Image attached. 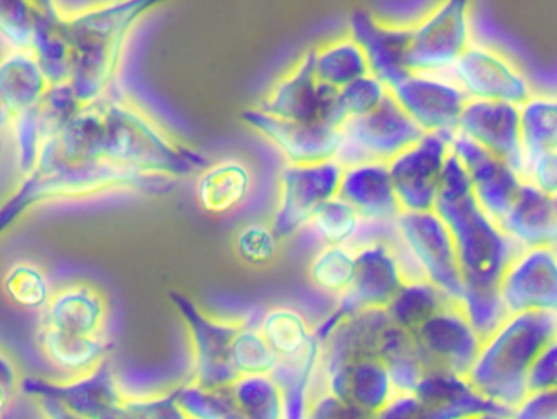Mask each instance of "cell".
<instances>
[{
  "label": "cell",
  "mask_w": 557,
  "mask_h": 419,
  "mask_svg": "<svg viewBox=\"0 0 557 419\" xmlns=\"http://www.w3.org/2000/svg\"><path fill=\"white\" fill-rule=\"evenodd\" d=\"M152 2H52L72 46L69 87L81 104L97 103L116 87L124 48Z\"/></svg>",
  "instance_id": "6da1fadb"
},
{
  "label": "cell",
  "mask_w": 557,
  "mask_h": 419,
  "mask_svg": "<svg viewBox=\"0 0 557 419\" xmlns=\"http://www.w3.org/2000/svg\"><path fill=\"white\" fill-rule=\"evenodd\" d=\"M434 211L445 222L460 261L463 284L499 286L519 248L474 198L470 178L451 153L445 165Z\"/></svg>",
  "instance_id": "7a4b0ae2"
},
{
  "label": "cell",
  "mask_w": 557,
  "mask_h": 419,
  "mask_svg": "<svg viewBox=\"0 0 557 419\" xmlns=\"http://www.w3.org/2000/svg\"><path fill=\"white\" fill-rule=\"evenodd\" d=\"M103 113V160L140 173L172 178L186 175L202 159L176 144L136 100L114 87L100 101Z\"/></svg>",
  "instance_id": "3957f363"
},
{
  "label": "cell",
  "mask_w": 557,
  "mask_h": 419,
  "mask_svg": "<svg viewBox=\"0 0 557 419\" xmlns=\"http://www.w3.org/2000/svg\"><path fill=\"white\" fill-rule=\"evenodd\" d=\"M557 336V316L519 313L510 316L490 338L467 379L484 398L497 407L516 410L527 395V378L539 353Z\"/></svg>",
  "instance_id": "277c9868"
},
{
  "label": "cell",
  "mask_w": 557,
  "mask_h": 419,
  "mask_svg": "<svg viewBox=\"0 0 557 419\" xmlns=\"http://www.w3.org/2000/svg\"><path fill=\"white\" fill-rule=\"evenodd\" d=\"M165 182L166 178L129 172L107 160L46 167L22 180L18 192L10 198L12 201L5 211L15 215L29 206L42 202L82 201L113 192L152 188Z\"/></svg>",
  "instance_id": "5b68a950"
},
{
  "label": "cell",
  "mask_w": 557,
  "mask_h": 419,
  "mask_svg": "<svg viewBox=\"0 0 557 419\" xmlns=\"http://www.w3.org/2000/svg\"><path fill=\"white\" fill-rule=\"evenodd\" d=\"M474 39L473 9L463 0L435 2L411 29L406 69L418 74L448 75Z\"/></svg>",
  "instance_id": "8992f818"
},
{
  "label": "cell",
  "mask_w": 557,
  "mask_h": 419,
  "mask_svg": "<svg viewBox=\"0 0 557 419\" xmlns=\"http://www.w3.org/2000/svg\"><path fill=\"white\" fill-rule=\"evenodd\" d=\"M172 300L188 329L191 348L188 384L206 392L227 391L240 378L232 362V343L247 319H215L180 294H172Z\"/></svg>",
  "instance_id": "52a82bcc"
},
{
  "label": "cell",
  "mask_w": 557,
  "mask_h": 419,
  "mask_svg": "<svg viewBox=\"0 0 557 419\" xmlns=\"http://www.w3.org/2000/svg\"><path fill=\"white\" fill-rule=\"evenodd\" d=\"M424 136L389 94L382 107L362 118H350L341 126L336 160L343 169L360 163H389Z\"/></svg>",
  "instance_id": "ba28073f"
},
{
  "label": "cell",
  "mask_w": 557,
  "mask_h": 419,
  "mask_svg": "<svg viewBox=\"0 0 557 419\" xmlns=\"http://www.w3.org/2000/svg\"><path fill=\"white\" fill-rule=\"evenodd\" d=\"M448 77L468 100L503 101L520 107L535 91L530 75L507 52L481 39H473Z\"/></svg>",
  "instance_id": "9c48e42d"
},
{
  "label": "cell",
  "mask_w": 557,
  "mask_h": 419,
  "mask_svg": "<svg viewBox=\"0 0 557 419\" xmlns=\"http://www.w3.org/2000/svg\"><path fill=\"white\" fill-rule=\"evenodd\" d=\"M396 231L425 281L451 303H458L463 291V274L454 238L437 212H401Z\"/></svg>",
  "instance_id": "30bf717a"
},
{
  "label": "cell",
  "mask_w": 557,
  "mask_h": 419,
  "mask_svg": "<svg viewBox=\"0 0 557 419\" xmlns=\"http://www.w3.org/2000/svg\"><path fill=\"white\" fill-rule=\"evenodd\" d=\"M337 94L339 91L318 81L313 54L308 49L271 85L257 108L282 120L341 127L344 118L337 104Z\"/></svg>",
  "instance_id": "8fae6325"
},
{
  "label": "cell",
  "mask_w": 557,
  "mask_h": 419,
  "mask_svg": "<svg viewBox=\"0 0 557 419\" xmlns=\"http://www.w3.org/2000/svg\"><path fill=\"white\" fill-rule=\"evenodd\" d=\"M343 167L336 160L314 165H288L278 173L273 229L278 241L300 234L320 206L339 193Z\"/></svg>",
  "instance_id": "7c38bea8"
},
{
  "label": "cell",
  "mask_w": 557,
  "mask_h": 419,
  "mask_svg": "<svg viewBox=\"0 0 557 419\" xmlns=\"http://www.w3.org/2000/svg\"><path fill=\"white\" fill-rule=\"evenodd\" d=\"M448 157L450 136L424 134L388 163L401 212L434 211Z\"/></svg>",
  "instance_id": "4fadbf2b"
},
{
  "label": "cell",
  "mask_w": 557,
  "mask_h": 419,
  "mask_svg": "<svg viewBox=\"0 0 557 419\" xmlns=\"http://www.w3.org/2000/svg\"><path fill=\"white\" fill-rule=\"evenodd\" d=\"M389 94L424 134L457 133L468 98L448 75L409 72Z\"/></svg>",
  "instance_id": "5bb4252c"
},
{
  "label": "cell",
  "mask_w": 557,
  "mask_h": 419,
  "mask_svg": "<svg viewBox=\"0 0 557 419\" xmlns=\"http://www.w3.org/2000/svg\"><path fill=\"white\" fill-rule=\"evenodd\" d=\"M499 291L510 316H557V260L552 247L517 251L500 278Z\"/></svg>",
  "instance_id": "9a60e30c"
},
{
  "label": "cell",
  "mask_w": 557,
  "mask_h": 419,
  "mask_svg": "<svg viewBox=\"0 0 557 419\" xmlns=\"http://www.w3.org/2000/svg\"><path fill=\"white\" fill-rule=\"evenodd\" d=\"M425 368L442 369L467 378L480 355V338L457 303L447 304L414 333Z\"/></svg>",
  "instance_id": "2e32d148"
},
{
  "label": "cell",
  "mask_w": 557,
  "mask_h": 419,
  "mask_svg": "<svg viewBox=\"0 0 557 419\" xmlns=\"http://www.w3.org/2000/svg\"><path fill=\"white\" fill-rule=\"evenodd\" d=\"M450 150L467 172L483 211L500 224L522 192V175L463 134H451Z\"/></svg>",
  "instance_id": "e0dca14e"
},
{
  "label": "cell",
  "mask_w": 557,
  "mask_h": 419,
  "mask_svg": "<svg viewBox=\"0 0 557 419\" xmlns=\"http://www.w3.org/2000/svg\"><path fill=\"white\" fill-rule=\"evenodd\" d=\"M392 242H379L356 251V276L349 289L336 300V309L330 319L388 309L396 294L405 286L389 245Z\"/></svg>",
  "instance_id": "ac0fdd59"
},
{
  "label": "cell",
  "mask_w": 557,
  "mask_h": 419,
  "mask_svg": "<svg viewBox=\"0 0 557 419\" xmlns=\"http://www.w3.org/2000/svg\"><path fill=\"white\" fill-rule=\"evenodd\" d=\"M244 121L273 144L288 165H314L334 160L341 146V127L326 123H300L264 113L245 111Z\"/></svg>",
  "instance_id": "d6986e66"
},
{
  "label": "cell",
  "mask_w": 557,
  "mask_h": 419,
  "mask_svg": "<svg viewBox=\"0 0 557 419\" xmlns=\"http://www.w3.org/2000/svg\"><path fill=\"white\" fill-rule=\"evenodd\" d=\"M110 313V299L101 287L87 280L67 281L55 286L38 326L65 335H108Z\"/></svg>",
  "instance_id": "ffe728a7"
},
{
  "label": "cell",
  "mask_w": 557,
  "mask_h": 419,
  "mask_svg": "<svg viewBox=\"0 0 557 419\" xmlns=\"http://www.w3.org/2000/svg\"><path fill=\"white\" fill-rule=\"evenodd\" d=\"M20 391L25 392L29 398L58 400L72 414L85 419H104L124 402L117 374L108 361L84 378L67 381L23 379Z\"/></svg>",
  "instance_id": "44dd1931"
},
{
  "label": "cell",
  "mask_w": 557,
  "mask_h": 419,
  "mask_svg": "<svg viewBox=\"0 0 557 419\" xmlns=\"http://www.w3.org/2000/svg\"><path fill=\"white\" fill-rule=\"evenodd\" d=\"M457 133L463 134L497 159L509 163L522 175L525 156L520 137V111L517 104L468 100Z\"/></svg>",
  "instance_id": "7402d4cb"
},
{
  "label": "cell",
  "mask_w": 557,
  "mask_h": 419,
  "mask_svg": "<svg viewBox=\"0 0 557 419\" xmlns=\"http://www.w3.org/2000/svg\"><path fill=\"white\" fill-rule=\"evenodd\" d=\"M425 419H473L483 415H506V410L484 398L463 375L429 369L416 391Z\"/></svg>",
  "instance_id": "603a6c76"
},
{
  "label": "cell",
  "mask_w": 557,
  "mask_h": 419,
  "mask_svg": "<svg viewBox=\"0 0 557 419\" xmlns=\"http://www.w3.org/2000/svg\"><path fill=\"white\" fill-rule=\"evenodd\" d=\"M337 198L347 202L360 221L395 224L401 214L388 163L369 162L344 169Z\"/></svg>",
  "instance_id": "cb8c5ba5"
},
{
  "label": "cell",
  "mask_w": 557,
  "mask_h": 419,
  "mask_svg": "<svg viewBox=\"0 0 557 419\" xmlns=\"http://www.w3.org/2000/svg\"><path fill=\"white\" fill-rule=\"evenodd\" d=\"M349 32L366 51L370 74L388 90L409 74L405 61L411 29L389 28L376 22L370 12H357L350 19Z\"/></svg>",
  "instance_id": "d4e9b609"
},
{
  "label": "cell",
  "mask_w": 557,
  "mask_h": 419,
  "mask_svg": "<svg viewBox=\"0 0 557 419\" xmlns=\"http://www.w3.org/2000/svg\"><path fill=\"white\" fill-rule=\"evenodd\" d=\"M36 345L45 361L58 372L59 381L84 378L108 361V335L75 336L54 330H36Z\"/></svg>",
  "instance_id": "484cf974"
},
{
  "label": "cell",
  "mask_w": 557,
  "mask_h": 419,
  "mask_svg": "<svg viewBox=\"0 0 557 419\" xmlns=\"http://www.w3.org/2000/svg\"><path fill=\"white\" fill-rule=\"evenodd\" d=\"M253 192V173L245 160L225 157L202 169L196 180V198L209 214H228L248 201Z\"/></svg>",
  "instance_id": "4316f807"
},
{
  "label": "cell",
  "mask_w": 557,
  "mask_h": 419,
  "mask_svg": "<svg viewBox=\"0 0 557 419\" xmlns=\"http://www.w3.org/2000/svg\"><path fill=\"white\" fill-rule=\"evenodd\" d=\"M499 225L519 250L552 247L557 237L555 201L525 182L516 205Z\"/></svg>",
  "instance_id": "83f0119b"
},
{
  "label": "cell",
  "mask_w": 557,
  "mask_h": 419,
  "mask_svg": "<svg viewBox=\"0 0 557 419\" xmlns=\"http://www.w3.org/2000/svg\"><path fill=\"white\" fill-rule=\"evenodd\" d=\"M51 87L32 51H7L0 56V107L12 116L38 107Z\"/></svg>",
  "instance_id": "f1b7e54d"
},
{
  "label": "cell",
  "mask_w": 557,
  "mask_h": 419,
  "mask_svg": "<svg viewBox=\"0 0 557 419\" xmlns=\"http://www.w3.org/2000/svg\"><path fill=\"white\" fill-rule=\"evenodd\" d=\"M311 54L318 81L334 90H343L370 74L366 51L349 29L321 41L311 49Z\"/></svg>",
  "instance_id": "f546056e"
},
{
  "label": "cell",
  "mask_w": 557,
  "mask_h": 419,
  "mask_svg": "<svg viewBox=\"0 0 557 419\" xmlns=\"http://www.w3.org/2000/svg\"><path fill=\"white\" fill-rule=\"evenodd\" d=\"M35 25H33L32 48L51 85L67 84L71 75L72 46L62 23L52 12L51 3H33Z\"/></svg>",
  "instance_id": "4dcf8cb0"
},
{
  "label": "cell",
  "mask_w": 557,
  "mask_h": 419,
  "mask_svg": "<svg viewBox=\"0 0 557 419\" xmlns=\"http://www.w3.org/2000/svg\"><path fill=\"white\" fill-rule=\"evenodd\" d=\"M320 359V340L317 335L304 353L295 358H278L271 378L276 382L282 397V418L305 419L308 395Z\"/></svg>",
  "instance_id": "1f68e13d"
},
{
  "label": "cell",
  "mask_w": 557,
  "mask_h": 419,
  "mask_svg": "<svg viewBox=\"0 0 557 419\" xmlns=\"http://www.w3.org/2000/svg\"><path fill=\"white\" fill-rule=\"evenodd\" d=\"M0 289L13 307L39 316L51 300L55 286L41 263L22 258L3 271Z\"/></svg>",
  "instance_id": "d6a6232c"
},
{
  "label": "cell",
  "mask_w": 557,
  "mask_h": 419,
  "mask_svg": "<svg viewBox=\"0 0 557 419\" xmlns=\"http://www.w3.org/2000/svg\"><path fill=\"white\" fill-rule=\"evenodd\" d=\"M520 137L527 160L557 150V91L535 90L519 107Z\"/></svg>",
  "instance_id": "836d02e7"
},
{
  "label": "cell",
  "mask_w": 557,
  "mask_h": 419,
  "mask_svg": "<svg viewBox=\"0 0 557 419\" xmlns=\"http://www.w3.org/2000/svg\"><path fill=\"white\" fill-rule=\"evenodd\" d=\"M261 333L277 358H295L305 352L314 336V329L304 313L290 306H276L260 317Z\"/></svg>",
  "instance_id": "e575fe53"
},
{
  "label": "cell",
  "mask_w": 557,
  "mask_h": 419,
  "mask_svg": "<svg viewBox=\"0 0 557 419\" xmlns=\"http://www.w3.org/2000/svg\"><path fill=\"white\" fill-rule=\"evenodd\" d=\"M451 300L428 281L405 284L389 304L386 313L393 325L414 333L429 319L441 312Z\"/></svg>",
  "instance_id": "d590c367"
},
{
  "label": "cell",
  "mask_w": 557,
  "mask_h": 419,
  "mask_svg": "<svg viewBox=\"0 0 557 419\" xmlns=\"http://www.w3.org/2000/svg\"><path fill=\"white\" fill-rule=\"evenodd\" d=\"M356 276V251L349 247H321L308 263V280L320 293L339 299Z\"/></svg>",
  "instance_id": "8d00e7d4"
},
{
  "label": "cell",
  "mask_w": 557,
  "mask_h": 419,
  "mask_svg": "<svg viewBox=\"0 0 557 419\" xmlns=\"http://www.w3.org/2000/svg\"><path fill=\"white\" fill-rule=\"evenodd\" d=\"M225 392L245 419H284L281 391L270 374L240 375Z\"/></svg>",
  "instance_id": "74e56055"
},
{
  "label": "cell",
  "mask_w": 557,
  "mask_h": 419,
  "mask_svg": "<svg viewBox=\"0 0 557 419\" xmlns=\"http://www.w3.org/2000/svg\"><path fill=\"white\" fill-rule=\"evenodd\" d=\"M360 222L357 212L336 196L317 209L301 232H308L320 248L347 247L359 231Z\"/></svg>",
  "instance_id": "f35d334b"
},
{
  "label": "cell",
  "mask_w": 557,
  "mask_h": 419,
  "mask_svg": "<svg viewBox=\"0 0 557 419\" xmlns=\"http://www.w3.org/2000/svg\"><path fill=\"white\" fill-rule=\"evenodd\" d=\"M457 304L483 342L494 335L510 317L500 297L499 286L463 284Z\"/></svg>",
  "instance_id": "ab89813d"
},
{
  "label": "cell",
  "mask_w": 557,
  "mask_h": 419,
  "mask_svg": "<svg viewBox=\"0 0 557 419\" xmlns=\"http://www.w3.org/2000/svg\"><path fill=\"white\" fill-rule=\"evenodd\" d=\"M258 323L260 320L257 323L245 320V325L232 343V362L240 375L271 374L276 368L277 355L268 345Z\"/></svg>",
  "instance_id": "60d3db41"
},
{
  "label": "cell",
  "mask_w": 557,
  "mask_h": 419,
  "mask_svg": "<svg viewBox=\"0 0 557 419\" xmlns=\"http://www.w3.org/2000/svg\"><path fill=\"white\" fill-rule=\"evenodd\" d=\"M176 407L186 419H245L227 392H206L188 381L176 392Z\"/></svg>",
  "instance_id": "b9f144b4"
},
{
  "label": "cell",
  "mask_w": 557,
  "mask_h": 419,
  "mask_svg": "<svg viewBox=\"0 0 557 419\" xmlns=\"http://www.w3.org/2000/svg\"><path fill=\"white\" fill-rule=\"evenodd\" d=\"M35 25V9L29 2L0 3V48L29 51Z\"/></svg>",
  "instance_id": "7bdbcfd3"
},
{
  "label": "cell",
  "mask_w": 557,
  "mask_h": 419,
  "mask_svg": "<svg viewBox=\"0 0 557 419\" xmlns=\"http://www.w3.org/2000/svg\"><path fill=\"white\" fill-rule=\"evenodd\" d=\"M278 238L273 224L263 221L248 222L235 234V250L248 264L263 267L276 258Z\"/></svg>",
  "instance_id": "ee69618b"
},
{
  "label": "cell",
  "mask_w": 557,
  "mask_h": 419,
  "mask_svg": "<svg viewBox=\"0 0 557 419\" xmlns=\"http://www.w3.org/2000/svg\"><path fill=\"white\" fill-rule=\"evenodd\" d=\"M389 90L385 84L372 74L352 82L337 94V104L344 121L350 118H362L382 107Z\"/></svg>",
  "instance_id": "f6af8a7d"
},
{
  "label": "cell",
  "mask_w": 557,
  "mask_h": 419,
  "mask_svg": "<svg viewBox=\"0 0 557 419\" xmlns=\"http://www.w3.org/2000/svg\"><path fill=\"white\" fill-rule=\"evenodd\" d=\"M176 392L166 397L149 400L124 398L123 404L104 419H186L176 407Z\"/></svg>",
  "instance_id": "bcb514c9"
},
{
  "label": "cell",
  "mask_w": 557,
  "mask_h": 419,
  "mask_svg": "<svg viewBox=\"0 0 557 419\" xmlns=\"http://www.w3.org/2000/svg\"><path fill=\"white\" fill-rule=\"evenodd\" d=\"M434 5L435 2H383L373 7L370 15L389 28L412 29Z\"/></svg>",
  "instance_id": "7dc6e473"
},
{
  "label": "cell",
  "mask_w": 557,
  "mask_h": 419,
  "mask_svg": "<svg viewBox=\"0 0 557 419\" xmlns=\"http://www.w3.org/2000/svg\"><path fill=\"white\" fill-rule=\"evenodd\" d=\"M305 419H373L350 402L341 400L327 392L308 395Z\"/></svg>",
  "instance_id": "c3c4849f"
},
{
  "label": "cell",
  "mask_w": 557,
  "mask_h": 419,
  "mask_svg": "<svg viewBox=\"0 0 557 419\" xmlns=\"http://www.w3.org/2000/svg\"><path fill=\"white\" fill-rule=\"evenodd\" d=\"M523 182L546 196L557 195V150L527 160L522 172Z\"/></svg>",
  "instance_id": "681fc988"
},
{
  "label": "cell",
  "mask_w": 557,
  "mask_h": 419,
  "mask_svg": "<svg viewBox=\"0 0 557 419\" xmlns=\"http://www.w3.org/2000/svg\"><path fill=\"white\" fill-rule=\"evenodd\" d=\"M529 394L557 389V336L539 353L527 378Z\"/></svg>",
  "instance_id": "f907efd6"
},
{
  "label": "cell",
  "mask_w": 557,
  "mask_h": 419,
  "mask_svg": "<svg viewBox=\"0 0 557 419\" xmlns=\"http://www.w3.org/2000/svg\"><path fill=\"white\" fill-rule=\"evenodd\" d=\"M509 419H557V389L527 395Z\"/></svg>",
  "instance_id": "816d5d0a"
},
{
  "label": "cell",
  "mask_w": 557,
  "mask_h": 419,
  "mask_svg": "<svg viewBox=\"0 0 557 419\" xmlns=\"http://www.w3.org/2000/svg\"><path fill=\"white\" fill-rule=\"evenodd\" d=\"M373 419H425V414L416 395H393Z\"/></svg>",
  "instance_id": "f5cc1de1"
},
{
  "label": "cell",
  "mask_w": 557,
  "mask_h": 419,
  "mask_svg": "<svg viewBox=\"0 0 557 419\" xmlns=\"http://www.w3.org/2000/svg\"><path fill=\"white\" fill-rule=\"evenodd\" d=\"M32 400L35 402L36 408H38L42 419H85L78 417V415L72 414L69 408L59 404L58 400H52V398L38 397L32 398Z\"/></svg>",
  "instance_id": "db71d44e"
},
{
  "label": "cell",
  "mask_w": 557,
  "mask_h": 419,
  "mask_svg": "<svg viewBox=\"0 0 557 419\" xmlns=\"http://www.w3.org/2000/svg\"><path fill=\"white\" fill-rule=\"evenodd\" d=\"M23 379L20 378L18 368L13 359L7 353L0 349V384L9 387L10 391L18 392L22 387Z\"/></svg>",
  "instance_id": "11a10c76"
},
{
  "label": "cell",
  "mask_w": 557,
  "mask_h": 419,
  "mask_svg": "<svg viewBox=\"0 0 557 419\" xmlns=\"http://www.w3.org/2000/svg\"><path fill=\"white\" fill-rule=\"evenodd\" d=\"M473 419H509V417H506V415H497V414H491V415H483V417H478Z\"/></svg>",
  "instance_id": "9f6ffc18"
},
{
  "label": "cell",
  "mask_w": 557,
  "mask_h": 419,
  "mask_svg": "<svg viewBox=\"0 0 557 419\" xmlns=\"http://www.w3.org/2000/svg\"><path fill=\"white\" fill-rule=\"evenodd\" d=\"M7 153V144L0 143V163H2V160L5 159Z\"/></svg>",
  "instance_id": "6f0895ef"
},
{
  "label": "cell",
  "mask_w": 557,
  "mask_h": 419,
  "mask_svg": "<svg viewBox=\"0 0 557 419\" xmlns=\"http://www.w3.org/2000/svg\"><path fill=\"white\" fill-rule=\"evenodd\" d=\"M552 250H553V254H555V257L557 260V237H556V241L553 242V244H552Z\"/></svg>",
  "instance_id": "680465c9"
},
{
  "label": "cell",
  "mask_w": 557,
  "mask_h": 419,
  "mask_svg": "<svg viewBox=\"0 0 557 419\" xmlns=\"http://www.w3.org/2000/svg\"><path fill=\"white\" fill-rule=\"evenodd\" d=\"M553 201H555L556 211H557V195H556V196H553Z\"/></svg>",
  "instance_id": "91938a15"
},
{
  "label": "cell",
  "mask_w": 557,
  "mask_h": 419,
  "mask_svg": "<svg viewBox=\"0 0 557 419\" xmlns=\"http://www.w3.org/2000/svg\"><path fill=\"white\" fill-rule=\"evenodd\" d=\"M2 54H3V49H2V48H0V56H2Z\"/></svg>",
  "instance_id": "94428289"
}]
</instances>
